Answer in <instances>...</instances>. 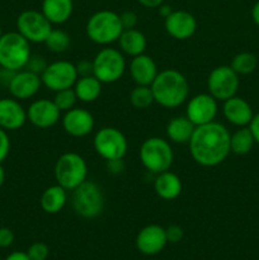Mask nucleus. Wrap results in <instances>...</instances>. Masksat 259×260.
Masks as SVG:
<instances>
[{"label": "nucleus", "mask_w": 259, "mask_h": 260, "mask_svg": "<svg viewBox=\"0 0 259 260\" xmlns=\"http://www.w3.org/2000/svg\"><path fill=\"white\" fill-rule=\"evenodd\" d=\"M249 129H250L251 135H253L255 144L259 145V113L253 116L250 123H249Z\"/></svg>", "instance_id": "39"}, {"label": "nucleus", "mask_w": 259, "mask_h": 260, "mask_svg": "<svg viewBox=\"0 0 259 260\" xmlns=\"http://www.w3.org/2000/svg\"><path fill=\"white\" fill-rule=\"evenodd\" d=\"M73 208L83 218H95L103 212L104 194L95 182L85 180L73 190Z\"/></svg>", "instance_id": "7"}, {"label": "nucleus", "mask_w": 259, "mask_h": 260, "mask_svg": "<svg viewBox=\"0 0 259 260\" xmlns=\"http://www.w3.org/2000/svg\"><path fill=\"white\" fill-rule=\"evenodd\" d=\"M155 103L164 108H178L189 96V83L187 78L174 69L163 70L151 84Z\"/></svg>", "instance_id": "2"}, {"label": "nucleus", "mask_w": 259, "mask_h": 260, "mask_svg": "<svg viewBox=\"0 0 259 260\" xmlns=\"http://www.w3.org/2000/svg\"><path fill=\"white\" fill-rule=\"evenodd\" d=\"M96 154L107 161L122 160L126 155L128 144L124 135L114 127H103L94 137Z\"/></svg>", "instance_id": "9"}, {"label": "nucleus", "mask_w": 259, "mask_h": 260, "mask_svg": "<svg viewBox=\"0 0 259 260\" xmlns=\"http://www.w3.org/2000/svg\"><path fill=\"white\" fill-rule=\"evenodd\" d=\"M140 160L149 172L160 174L170 169L174 160V154L167 140L161 137H150L142 142L140 149Z\"/></svg>", "instance_id": "6"}, {"label": "nucleus", "mask_w": 259, "mask_h": 260, "mask_svg": "<svg viewBox=\"0 0 259 260\" xmlns=\"http://www.w3.org/2000/svg\"><path fill=\"white\" fill-rule=\"evenodd\" d=\"M123 32L121 18L112 10H99L89 18L86 35L89 40L98 45H109L118 41Z\"/></svg>", "instance_id": "3"}, {"label": "nucleus", "mask_w": 259, "mask_h": 260, "mask_svg": "<svg viewBox=\"0 0 259 260\" xmlns=\"http://www.w3.org/2000/svg\"><path fill=\"white\" fill-rule=\"evenodd\" d=\"M145 8H159L164 0H137Z\"/></svg>", "instance_id": "40"}, {"label": "nucleus", "mask_w": 259, "mask_h": 260, "mask_svg": "<svg viewBox=\"0 0 259 260\" xmlns=\"http://www.w3.org/2000/svg\"><path fill=\"white\" fill-rule=\"evenodd\" d=\"M155 193L164 201H173L182 193V180L174 173L163 172L157 174L154 183Z\"/></svg>", "instance_id": "22"}, {"label": "nucleus", "mask_w": 259, "mask_h": 260, "mask_svg": "<svg viewBox=\"0 0 259 260\" xmlns=\"http://www.w3.org/2000/svg\"><path fill=\"white\" fill-rule=\"evenodd\" d=\"M27 121V111L15 99H0V127L14 131L23 127Z\"/></svg>", "instance_id": "19"}, {"label": "nucleus", "mask_w": 259, "mask_h": 260, "mask_svg": "<svg viewBox=\"0 0 259 260\" xmlns=\"http://www.w3.org/2000/svg\"><path fill=\"white\" fill-rule=\"evenodd\" d=\"M62 127L70 136L84 137L93 131L94 117L86 109L73 108L63 116Z\"/></svg>", "instance_id": "18"}, {"label": "nucleus", "mask_w": 259, "mask_h": 260, "mask_svg": "<svg viewBox=\"0 0 259 260\" xmlns=\"http://www.w3.org/2000/svg\"><path fill=\"white\" fill-rule=\"evenodd\" d=\"M119 18H121L123 29H132V28L136 27L137 22H139L136 13L132 12V10H126V12H123L119 15Z\"/></svg>", "instance_id": "34"}, {"label": "nucleus", "mask_w": 259, "mask_h": 260, "mask_svg": "<svg viewBox=\"0 0 259 260\" xmlns=\"http://www.w3.org/2000/svg\"><path fill=\"white\" fill-rule=\"evenodd\" d=\"M251 18H253V22L259 27V0L254 4L253 9H251Z\"/></svg>", "instance_id": "42"}, {"label": "nucleus", "mask_w": 259, "mask_h": 260, "mask_svg": "<svg viewBox=\"0 0 259 260\" xmlns=\"http://www.w3.org/2000/svg\"><path fill=\"white\" fill-rule=\"evenodd\" d=\"M165 30L175 40H188L197 30V20L189 12L173 10L170 15L165 18Z\"/></svg>", "instance_id": "14"}, {"label": "nucleus", "mask_w": 259, "mask_h": 260, "mask_svg": "<svg viewBox=\"0 0 259 260\" xmlns=\"http://www.w3.org/2000/svg\"><path fill=\"white\" fill-rule=\"evenodd\" d=\"M45 43L51 52H65V51H68V48L70 47V36H69L65 30L53 29L52 28V30H51V33L48 35Z\"/></svg>", "instance_id": "31"}, {"label": "nucleus", "mask_w": 259, "mask_h": 260, "mask_svg": "<svg viewBox=\"0 0 259 260\" xmlns=\"http://www.w3.org/2000/svg\"><path fill=\"white\" fill-rule=\"evenodd\" d=\"M173 10H172V8L169 7V5H164V4H161L159 7V14L161 15V17H164V18H167L168 15H170V13H172Z\"/></svg>", "instance_id": "43"}, {"label": "nucleus", "mask_w": 259, "mask_h": 260, "mask_svg": "<svg viewBox=\"0 0 259 260\" xmlns=\"http://www.w3.org/2000/svg\"><path fill=\"white\" fill-rule=\"evenodd\" d=\"M10 150V141L5 129L0 127V164L7 159Z\"/></svg>", "instance_id": "36"}, {"label": "nucleus", "mask_w": 259, "mask_h": 260, "mask_svg": "<svg viewBox=\"0 0 259 260\" xmlns=\"http://www.w3.org/2000/svg\"><path fill=\"white\" fill-rule=\"evenodd\" d=\"M216 114H217V101L210 93L198 94L188 102L185 116L196 127L213 122Z\"/></svg>", "instance_id": "13"}, {"label": "nucleus", "mask_w": 259, "mask_h": 260, "mask_svg": "<svg viewBox=\"0 0 259 260\" xmlns=\"http://www.w3.org/2000/svg\"><path fill=\"white\" fill-rule=\"evenodd\" d=\"M14 241V234L10 229H0V248H9Z\"/></svg>", "instance_id": "37"}, {"label": "nucleus", "mask_w": 259, "mask_h": 260, "mask_svg": "<svg viewBox=\"0 0 259 260\" xmlns=\"http://www.w3.org/2000/svg\"><path fill=\"white\" fill-rule=\"evenodd\" d=\"M2 36H3V32H2V28H0V38H2Z\"/></svg>", "instance_id": "45"}, {"label": "nucleus", "mask_w": 259, "mask_h": 260, "mask_svg": "<svg viewBox=\"0 0 259 260\" xmlns=\"http://www.w3.org/2000/svg\"><path fill=\"white\" fill-rule=\"evenodd\" d=\"M42 85L41 75L33 71H18L9 81V90L15 99H28L35 96Z\"/></svg>", "instance_id": "17"}, {"label": "nucleus", "mask_w": 259, "mask_h": 260, "mask_svg": "<svg viewBox=\"0 0 259 260\" xmlns=\"http://www.w3.org/2000/svg\"><path fill=\"white\" fill-rule=\"evenodd\" d=\"M76 96L84 103H93L102 93V83L94 75L80 76L74 85Z\"/></svg>", "instance_id": "27"}, {"label": "nucleus", "mask_w": 259, "mask_h": 260, "mask_svg": "<svg viewBox=\"0 0 259 260\" xmlns=\"http://www.w3.org/2000/svg\"><path fill=\"white\" fill-rule=\"evenodd\" d=\"M18 32L33 43H45L52 30V23L45 17L42 12L25 10L20 13L17 19Z\"/></svg>", "instance_id": "10"}, {"label": "nucleus", "mask_w": 259, "mask_h": 260, "mask_svg": "<svg viewBox=\"0 0 259 260\" xmlns=\"http://www.w3.org/2000/svg\"><path fill=\"white\" fill-rule=\"evenodd\" d=\"M165 233H167L168 243H179L183 239V236H184V231L178 225L169 226L168 229H165Z\"/></svg>", "instance_id": "35"}, {"label": "nucleus", "mask_w": 259, "mask_h": 260, "mask_svg": "<svg viewBox=\"0 0 259 260\" xmlns=\"http://www.w3.org/2000/svg\"><path fill=\"white\" fill-rule=\"evenodd\" d=\"M119 47L123 51L126 55L132 56H139L145 52L147 47V41L146 37L142 32H140L136 28L132 29H123L122 35L118 38Z\"/></svg>", "instance_id": "24"}, {"label": "nucleus", "mask_w": 259, "mask_h": 260, "mask_svg": "<svg viewBox=\"0 0 259 260\" xmlns=\"http://www.w3.org/2000/svg\"><path fill=\"white\" fill-rule=\"evenodd\" d=\"M76 101H78V96H76L75 90H74L73 88H69L60 91H56L53 103L56 104V107H57L61 112H68L74 108Z\"/></svg>", "instance_id": "32"}, {"label": "nucleus", "mask_w": 259, "mask_h": 260, "mask_svg": "<svg viewBox=\"0 0 259 260\" xmlns=\"http://www.w3.org/2000/svg\"><path fill=\"white\" fill-rule=\"evenodd\" d=\"M130 74L136 85L151 86L159 71L155 61L150 56L142 53L132 58L130 63Z\"/></svg>", "instance_id": "21"}, {"label": "nucleus", "mask_w": 259, "mask_h": 260, "mask_svg": "<svg viewBox=\"0 0 259 260\" xmlns=\"http://www.w3.org/2000/svg\"><path fill=\"white\" fill-rule=\"evenodd\" d=\"M5 260H30L27 253H23V251H14V253L9 254Z\"/></svg>", "instance_id": "41"}, {"label": "nucleus", "mask_w": 259, "mask_h": 260, "mask_svg": "<svg viewBox=\"0 0 259 260\" xmlns=\"http://www.w3.org/2000/svg\"><path fill=\"white\" fill-rule=\"evenodd\" d=\"M30 58L29 42L19 32L5 33L0 38V66L8 71H19Z\"/></svg>", "instance_id": "4"}, {"label": "nucleus", "mask_w": 259, "mask_h": 260, "mask_svg": "<svg viewBox=\"0 0 259 260\" xmlns=\"http://www.w3.org/2000/svg\"><path fill=\"white\" fill-rule=\"evenodd\" d=\"M126 70V60L116 48H103L93 60V75L102 84L118 81Z\"/></svg>", "instance_id": "8"}, {"label": "nucleus", "mask_w": 259, "mask_h": 260, "mask_svg": "<svg viewBox=\"0 0 259 260\" xmlns=\"http://www.w3.org/2000/svg\"><path fill=\"white\" fill-rule=\"evenodd\" d=\"M28 65L30 66L29 71H33V73L38 74V75H41L45 71V69L47 68V63H46V61L42 57H30L27 63V66Z\"/></svg>", "instance_id": "38"}, {"label": "nucleus", "mask_w": 259, "mask_h": 260, "mask_svg": "<svg viewBox=\"0 0 259 260\" xmlns=\"http://www.w3.org/2000/svg\"><path fill=\"white\" fill-rule=\"evenodd\" d=\"M30 260H46L50 254V249L45 243H35L29 246L27 251Z\"/></svg>", "instance_id": "33"}, {"label": "nucleus", "mask_w": 259, "mask_h": 260, "mask_svg": "<svg viewBox=\"0 0 259 260\" xmlns=\"http://www.w3.org/2000/svg\"><path fill=\"white\" fill-rule=\"evenodd\" d=\"M74 10L73 0H43L42 13L52 24H62L70 19Z\"/></svg>", "instance_id": "23"}, {"label": "nucleus", "mask_w": 259, "mask_h": 260, "mask_svg": "<svg viewBox=\"0 0 259 260\" xmlns=\"http://www.w3.org/2000/svg\"><path fill=\"white\" fill-rule=\"evenodd\" d=\"M239 75L231 69V66L221 65L213 69L208 75V93L216 101L225 102L231 96L236 95L239 89Z\"/></svg>", "instance_id": "11"}, {"label": "nucleus", "mask_w": 259, "mask_h": 260, "mask_svg": "<svg viewBox=\"0 0 259 260\" xmlns=\"http://www.w3.org/2000/svg\"><path fill=\"white\" fill-rule=\"evenodd\" d=\"M168 243L165 229L159 225L145 226L136 238V246L145 255H155L165 248Z\"/></svg>", "instance_id": "16"}, {"label": "nucleus", "mask_w": 259, "mask_h": 260, "mask_svg": "<svg viewBox=\"0 0 259 260\" xmlns=\"http://www.w3.org/2000/svg\"><path fill=\"white\" fill-rule=\"evenodd\" d=\"M4 180H5V172L4 169H3L2 164H0V188H2V185L4 184Z\"/></svg>", "instance_id": "44"}, {"label": "nucleus", "mask_w": 259, "mask_h": 260, "mask_svg": "<svg viewBox=\"0 0 259 260\" xmlns=\"http://www.w3.org/2000/svg\"><path fill=\"white\" fill-rule=\"evenodd\" d=\"M222 112L228 122L238 127L249 126L254 116L250 104L245 99L236 95L223 102Z\"/></svg>", "instance_id": "20"}, {"label": "nucleus", "mask_w": 259, "mask_h": 260, "mask_svg": "<svg viewBox=\"0 0 259 260\" xmlns=\"http://www.w3.org/2000/svg\"><path fill=\"white\" fill-rule=\"evenodd\" d=\"M61 111L53 101L38 99L33 102L27 111V119L38 128H50L60 119Z\"/></svg>", "instance_id": "15"}, {"label": "nucleus", "mask_w": 259, "mask_h": 260, "mask_svg": "<svg viewBox=\"0 0 259 260\" xmlns=\"http://www.w3.org/2000/svg\"><path fill=\"white\" fill-rule=\"evenodd\" d=\"M66 202H68V190L58 184L48 187L41 197V207L50 215H55L62 211Z\"/></svg>", "instance_id": "25"}, {"label": "nucleus", "mask_w": 259, "mask_h": 260, "mask_svg": "<svg viewBox=\"0 0 259 260\" xmlns=\"http://www.w3.org/2000/svg\"><path fill=\"white\" fill-rule=\"evenodd\" d=\"M256 65H258V60L254 53L240 52L234 56L230 66L238 75H249L255 71Z\"/></svg>", "instance_id": "29"}, {"label": "nucleus", "mask_w": 259, "mask_h": 260, "mask_svg": "<svg viewBox=\"0 0 259 260\" xmlns=\"http://www.w3.org/2000/svg\"><path fill=\"white\" fill-rule=\"evenodd\" d=\"M88 177V165L84 157L76 152H65L55 165V178L58 185L66 190H74L83 184Z\"/></svg>", "instance_id": "5"}, {"label": "nucleus", "mask_w": 259, "mask_h": 260, "mask_svg": "<svg viewBox=\"0 0 259 260\" xmlns=\"http://www.w3.org/2000/svg\"><path fill=\"white\" fill-rule=\"evenodd\" d=\"M130 102L137 109H146L155 102L151 86L136 85L130 93Z\"/></svg>", "instance_id": "30"}, {"label": "nucleus", "mask_w": 259, "mask_h": 260, "mask_svg": "<svg viewBox=\"0 0 259 260\" xmlns=\"http://www.w3.org/2000/svg\"><path fill=\"white\" fill-rule=\"evenodd\" d=\"M196 126L188 119L187 116L174 117L167 126L168 139L175 144H185L189 142Z\"/></svg>", "instance_id": "26"}, {"label": "nucleus", "mask_w": 259, "mask_h": 260, "mask_svg": "<svg viewBox=\"0 0 259 260\" xmlns=\"http://www.w3.org/2000/svg\"><path fill=\"white\" fill-rule=\"evenodd\" d=\"M230 132L218 122L196 127L189 140L193 160L202 167H216L226 160L230 150Z\"/></svg>", "instance_id": "1"}, {"label": "nucleus", "mask_w": 259, "mask_h": 260, "mask_svg": "<svg viewBox=\"0 0 259 260\" xmlns=\"http://www.w3.org/2000/svg\"><path fill=\"white\" fill-rule=\"evenodd\" d=\"M79 78L78 69L69 61H56L50 63L41 74L42 84L52 91L73 88Z\"/></svg>", "instance_id": "12"}, {"label": "nucleus", "mask_w": 259, "mask_h": 260, "mask_svg": "<svg viewBox=\"0 0 259 260\" xmlns=\"http://www.w3.org/2000/svg\"><path fill=\"white\" fill-rule=\"evenodd\" d=\"M254 144H255V141H254V137L249 127H240L230 137L231 152L239 155V156L249 154L253 149Z\"/></svg>", "instance_id": "28"}]
</instances>
